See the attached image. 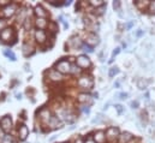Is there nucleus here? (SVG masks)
<instances>
[{
    "label": "nucleus",
    "mask_w": 155,
    "mask_h": 143,
    "mask_svg": "<svg viewBox=\"0 0 155 143\" xmlns=\"http://www.w3.org/2000/svg\"><path fill=\"white\" fill-rule=\"evenodd\" d=\"M77 85L81 89H84V90H90L94 85V81L91 78V76H87V75H83L81 76L77 79Z\"/></svg>",
    "instance_id": "f257e3e1"
},
{
    "label": "nucleus",
    "mask_w": 155,
    "mask_h": 143,
    "mask_svg": "<svg viewBox=\"0 0 155 143\" xmlns=\"http://www.w3.org/2000/svg\"><path fill=\"white\" fill-rule=\"evenodd\" d=\"M0 40L4 43H10V41H15L16 40V33L12 28H5L0 32Z\"/></svg>",
    "instance_id": "f03ea898"
},
{
    "label": "nucleus",
    "mask_w": 155,
    "mask_h": 143,
    "mask_svg": "<svg viewBox=\"0 0 155 143\" xmlns=\"http://www.w3.org/2000/svg\"><path fill=\"white\" fill-rule=\"evenodd\" d=\"M76 65L82 70H87L91 66V62L87 54H82V55L76 58Z\"/></svg>",
    "instance_id": "7ed1b4c3"
},
{
    "label": "nucleus",
    "mask_w": 155,
    "mask_h": 143,
    "mask_svg": "<svg viewBox=\"0 0 155 143\" xmlns=\"http://www.w3.org/2000/svg\"><path fill=\"white\" fill-rule=\"evenodd\" d=\"M55 70L58 72H60L61 75H64V73H70V71H71V64H70L69 60L61 59V60H59V62L55 64Z\"/></svg>",
    "instance_id": "20e7f679"
},
{
    "label": "nucleus",
    "mask_w": 155,
    "mask_h": 143,
    "mask_svg": "<svg viewBox=\"0 0 155 143\" xmlns=\"http://www.w3.org/2000/svg\"><path fill=\"white\" fill-rule=\"evenodd\" d=\"M105 135H106V141H110V142H114L118 140V137H119V129L116 128V126H110L107 130H106V132H105Z\"/></svg>",
    "instance_id": "39448f33"
},
{
    "label": "nucleus",
    "mask_w": 155,
    "mask_h": 143,
    "mask_svg": "<svg viewBox=\"0 0 155 143\" xmlns=\"http://www.w3.org/2000/svg\"><path fill=\"white\" fill-rule=\"evenodd\" d=\"M0 128H1V130L2 131H10L11 129H12V120H11V117L10 115H5V117H2L1 118V120H0Z\"/></svg>",
    "instance_id": "423d86ee"
},
{
    "label": "nucleus",
    "mask_w": 155,
    "mask_h": 143,
    "mask_svg": "<svg viewBox=\"0 0 155 143\" xmlns=\"http://www.w3.org/2000/svg\"><path fill=\"white\" fill-rule=\"evenodd\" d=\"M99 42H100V40H99V37H97L96 34H94V33H89V34L87 35V37H85V42H84V43L94 48V46L99 45Z\"/></svg>",
    "instance_id": "0eeeda50"
},
{
    "label": "nucleus",
    "mask_w": 155,
    "mask_h": 143,
    "mask_svg": "<svg viewBox=\"0 0 155 143\" xmlns=\"http://www.w3.org/2000/svg\"><path fill=\"white\" fill-rule=\"evenodd\" d=\"M18 136H19V140L21 141H25L27 140V137L29 136V129H28L27 125L21 124L18 126Z\"/></svg>",
    "instance_id": "6e6552de"
},
{
    "label": "nucleus",
    "mask_w": 155,
    "mask_h": 143,
    "mask_svg": "<svg viewBox=\"0 0 155 143\" xmlns=\"http://www.w3.org/2000/svg\"><path fill=\"white\" fill-rule=\"evenodd\" d=\"M39 117L43 123L48 124V121H49V120H51V118H52V114H51V112H49V109H48V108H41V109H40V112H39Z\"/></svg>",
    "instance_id": "1a4fd4ad"
},
{
    "label": "nucleus",
    "mask_w": 155,
    "mask_h": 143,
    "mask_svg": "<svg viewBox=\"0 0 155 143\" xmlns=\"http://www.w3.org/2000/svg\"><path fill=\"white\" fill-rule=\"evenodd\" d=\"M47 75H48L49 79H52V81H54V82H61V81L64 79V76H63L60 72L57 71L55 69L49 70V71L47 72Z\"/></svg>",
    "instance_id": "9d476101"
},
{
    "label": "nucleus",
    "mask_w": 155,
    "mask_h": 143,
    "mask_svg": "<svg viewBox=\"0 0 155 143\" xmlns=\"http://www.w3.org/2000/svg\"><path fill=\"white\" fill-rule=\"evenodd\" d=\"M82 45H83V42L79 40V37H76V36H72L70 40H69V46L70 47H72L74 49H81L82 48Z\"/></svg>",
    "instance_id": "9b49d317"
},
{
    "label": "nucleus",
    "mask_w": 155,
    "mask_h": 143,
    "mask_svg": "<svg viewBox=\"0 0 155 143\" xmlns=\"http://www.w3.org/2000/svg\"><path fill=\"white\" fill-rule=\"evenodd\" d=\"M35 38H36V41H38L39 45H43V43L47 41V34H46V32L38 29V30L35 32Z\"/></svg>",
    "instance_id": "f8f14e48"
},
{
    "label": "nucleus",
    "mask_w": 155,
    "mask_h": 143,
    "mask_svg": "<svg viewBox=\"0 0 155 143\" xmlns=\"http://www.w3.org/2000/svg\"><path fill=\"white\" fill-rule=\"evenodd\" d=\"M16 5H13V4H10V5H7L5 8H4V11H2V13H4V16L5 17H11V16H13L15 15V12H16Z\"/></svg>",
    "instance_id": "ddd939ff"
},
{
    "label": "nucleus",
    "mask_w": 155,
    "mask_h": 143,
    "mask_svg": "<svg viewBox=\"0 0 155 143\" xmlns=\"http://www.w3.org/2000/svg\"><path fill=\"white\" fill-rule=\"evenodd\" d=\"M93 140L95 141V143H106V135L105 131H96L94 134Z\"/></svg>",
    "instance_id": "4468645a"
},
{
    "label": "nucleus",
    "mask_w": 155,
    "mask_h": 143,
    "mask_svg": "<svg viewBox=\"0 0 155 143\" xmlns=\"http://www.w3.org/2000/svg\"><path fill=\"white\" fill-rule=\"evenodd\" d=\"M34 12H35V15L38 16V18H45V19H46V17L48 16V13L46 12V10H45L41 5H38V6L35 7V11H34Z\"/></svg>",
    "instance_id": "2eb2a0df"
},
{
    "label": "nucleus",
    "mask_w": 155,
    "mask_h": 143,
    "mask_svg": "<svg viewBox=\"0 0 155 143\" xmlns=\"http://www.w3.org/2000/svg\"><path fill=\"white\" fill-rule=\"evenodd\" d=\"M118 138H119L120 143H129L132 138H134V136H132L130 132H123V134L119 135Z\"/></svg>",
    "instance_id": "dca6fc26"
},
{
    "label": "nucleus",
    "mask_w": 155,
    "mask_h": 143,
    "mask_svg": "<svg viewBox=\"0 0 155 143\" xmlns=\"http://www.w3.org/2000/svg\"><path fill=\"white\" fill-rule=\"evenodd\" d=\"M150 82H152V81H148V79H146V78H140V79L137 81V88L141 89V90H144V89H147V87H148V84H149Z\"/></svg>",
    "instance_id": "f3484780"
},
{
    "label": "nucleus",
    "mask_w": 155,
    "mask_h": 143,
    "mask_svg": "<svg viewBox=\"0 0 155 143\" xmlns=\"http://www.w3.org/2000/svg\"><path fill=\"white\" fill-rule=\"evenodd\" d=\"M35 24H36V27L39 28V30H43L45 28H47L48 22H47V19H45V18H38V19L35 21Z\"/></svg>",
    "instance_id": "a211bd4d"
},
{
    "label": "nucleus",
    "mask_w": 155,
    "mask_h": 143,
    "mask_svg": "<svg viewBox=\"0 0 155 143\" xmlns=\"http://www.w3.org/2000/svg\"><path fill=\"white\" fill-rule=\"evenodd\" d=\"M22 52H23V54H24L25 57H29V55H31V54L34 53V49H33V47H31L30 45L24 43L23 47H22Z\"/></svg>",
    "instance_id": "6ab92c4d"
},
{
    "label": "nucleus",
    "mask_w": 155,
    "mask_h": 143,
    "mask_svg": "<svg viewBox=\"0 0 155 143\" xmlns=\"http://www.w3.org/2000/svg\"><path fill=\"white\" fill-rule=\"evenodd\" d=\"M77 101L81 104H87V102L90 101V95L87 94V93H82L77 96Z\"/></svg>",
    "instance_id": "aec40b11"
},
{
    "label": "nucleus",
    "mask_w": 155,
    "mask_h": 143,
    "mask_svg": "<svg viewBox=\"0 0 155 143\" xmlns=\"http://www.w3.org/2000/svg\"><path fill=\"white\" fill-rule=\"evenodd\" d=\"M48 124H49L52 128H60V125H61L60 119H59L58 117H54V115H52V118H51V120L48 121Z\"/></svg>",
    "instance_id": "412c9836"
},
{
    "label": "nucleus",
    "mask_w": 155,
    "mask_h": 143,
    "mask_svg": "<svg viewBox=\"0 0 155 143\" xmlns=\"http://www.w3.org/2000/svg\"><path fill=\"white\" fill-rule=\"evenodd\" d=\"M136 7L138 8V10H144L146 7H148L149 6V2L148 1H142V0H138V1H136Z\"/></svg>",
    "instance_id": "4be33fe9"
},
{
    "label": "nucleus",
    "mask_w": 155,
    "mask_h": 143,
    "mask_svg": "<svg viewBox=\"0 0 155 143\" xmlns=\"http://www.w3.org/2000/svg\"><path fill=\"white\" fill-rule=\"evenodd\" d=\"M89 5H91L94 7H101V6H105V1H102V0H91V1H89Z\"/></svg>",
    "instance_id": "5701e85b"
},
{
    "label": "nucleus",
    "mask_w": 155,
    "mask_h": 143,
    "mask_svg": "<svg viewBox=\"0 0 155 143\" xmlns=\"http://www.w3.org/2000/svg\"><path fill=\"white\" fill-rule=\"evenodd\" d=\"M4 54H5L11 62H16V55H15V53H13L12 51H8V49H7V51H4Z\"/></svg>",
    "instance_id": "b1692460"
},
{
    "label": "nucleus",
    "mask_w": 155,
    "mask_h": 143,
    "mask_svg": "<svg viewBox=\"0 0 155 143\" xmlns=\"http://www.w3.org/2000/svg\"><path fill=\"white\" fill-rule=\"evenodd\" d=\"M83 52H85V53H93L94 52V48L93 47H90V46H88V45H85V43H83L82 45V48H81Z\"/></svg>",
    "instance_id": "393cba45"
},
{
    "label": "nucleus",
    "mask_w": 155,
    "mask_h": 143,
    "mask_svg": "<svg viewBox=\"0 0 155 143\" xmlns=\"http://www.w3.org/2000/svg\"><path fill=\"white\" fill-rule=\"evenodd\" d=\"M2 143H17V142H16V140L11 135H5V137L2 140Z\"/></svg>",
    "instance_id": "a878e982"
},
{
    "label": "nucleus",
    "mask_w": 155,
    "mask_h": 143,
    "mask_svg": "<svg viewBox=\"0 0 155 143\" xmlns=\"http://www.w3.org/2000/svg\"><path fill=\"white\" fill-rule=\"evenodd\" d=\"M119 73V69L117 68V66H113V68H111L110 69V72H108V76L111 77V78H113L116 75H118Z\"/></svg>",
    "instance_id": "bb28decb"
},
{
    "label": "nucleus",
    "mask_w": 155,
    "mask_h": 143,
    "mask_svg": "<svg viewBox=\"0 0 155 143\" xmlns=\"http://www.w3.org/2000/svg\"><path fill=\"white\" fill-rule=\"evenodd\" d=\"M113 8L116 10L117 12L120 13V11H121V2L120 1H113Z\"/></svg>",
    "instance_id": "cd10ccee"
},
{
    "label": "nucleus",
    "mask_w": 155,
    "mask_h": 143,
    "mask_svg": "<svg viewBox=\"0 0 155 143\" xmlns=\"http://www.w3.org/2000/svg\"><path fill=\"white\" fill-rule=\"evenodd\" d=\"M127 96H129V94H127V93H124V91H121V93H118V94H117V98H118L119 100H126V99H127Z\"/></svg>",
    "instance_id": "c85d7f7f"
},
{
    "label": "nucleus",
    "mask_w": 155,
    "mask_h": 143,
    "mask_svg": "<svg viewBox=\"0 0 155 143\" xmlns=\"http://www.w3.org/2000/svg\"><path fill=\"white\" fill-rule=\"evenodd\" d=\"M130 107L132 108V109H137V108L140 107V101L138 100H132L130 102Z\"/></svg>",
    "instance_id": "c756f323"
},
{
    "label": "nucleus",
    "mask_w": 155,
    "mask_h": 143,
    "mask_svg": "<svg viewBox=\"0 0 155 143\" xmlns=\"http://www.w3.org/2000/svg\"><path fill=\"white\" fill-rule=\"evenodd\" d=\"M148 10L152 15H155V1H150L149 2V6H148Z\"/></svg>",
    "instance_id": "7c9ffc66"
},
{
    "label": "nucleus",
    "mask_w": 155,
    "mask_h": 143,
    "mask_svg": "<svg viewBox=\"0 0 155 143\" xmlns=\"http://www.w3.org/2000/svg\"><path fill=\"white\" fill-rule=\"evenodd\" d=\"M114 108H116L117 112H118L119 114H123V113H125V108L123 107L121 105H119V104H117V105H114Z\"/></svg>",
    "instance_id": "2f4dec72"
},
{
    "label": "nucleus",
    "mask_w": 155,
    "mask_h": 143,
    "mask_svg": "<svg viewBox=\"0 0 155 143\" xmlns=\"http://www.w3.org/2000/svg\"><path fill=\"white\" fill-rule=\"evenodd\" d=\"M48 28H51L52 30V33H57V30H58V28H57V23H54V22H52V23H48V25H47Z\"/></svg>",
    "instance_id": "473e14b6"
},
{
    "label": "nucleus",
    "mask_w": 155,
    "mask_h": 143,
    "mask_svg": "<svg viewBox=\"0 0 155 143\" xmlns=\"http://www.w3.org/2000/svg\"><path fill=\"white\" fill-rule=\"evenodd\" d=\"M143 35H144V30H142V29H138V30H136V33H135V37H136V38H140V37H142Z\"/></svg>",
    "instance_id": "72a5a7b5"
},
{
    "label": "nucleus",
    "mask_w": 155,
    "mask_h": 143,
    "mask_svg": "<svg viewBox=\"0 0 155 143\" xmlns=\"http://www.w3.org/2000/svg\"><path fill=\"white\" fill-rule=\"evenodd\" d=\"M119 53H120V47H117L116 49L113 51V54H112V58H111V60H110V63H112V62H113V58H114L116 55H118Z\"/></svg>",
    "instance_id": "f704fd0d"
},
{
    "label": "nucleus",
    "mask_w": 155,
    "mask_h": 143,
    "mask_svg": "<svg viewBox=\"0 0 155 143\" xmlns=\"http://www.w3.org/2000/svg\"><path fill=\"white\" fill-rule=\"evenodd\" d=\"M101 121H102V117H101V114H100V115H97L96 118H94V119L91 120V123H93V124H95V123H96V124H99V123H101Z\"/></svg>",
    "instance_id": "c9c22d12"
},
{
    "label": "nucleus",
    "mask_w": 155,
    "mask_h": 143,
    "mask_svg": "<svg viewBox=\"0 0 155 143\" xmlns=\"http://www.w3.org/2000/svg\"><path fill=\"white\" fill-rule=\"evenodd\" d=\"M135 25V21H132V22H129L126 25H125V28H126V30H130L132 27Z\"/></svg>",
    "instance_id": "e433bc0d"
},
{
    "label": "nucleus",
    "mask_w": 155,
    "mask_h": 143,
    "mask_svg": "<svg viewBox=\"0 0 155 143\" xmlns=\"http://www.w3.org/2000/svg\"><path fill=\"white\" fill-rule=\"evenodd\" d=\"M82 111H83L84 113H89V112H90V107H89V106H84V108H83Z\"/></svg>",
    "instance_id": "4c0bfd02"
},
{
    "label": "nucleus",
    "mask_w": 155,
    "mask_h": 143,
    "mask_svg": "<svg viewBox=\"0 0 155 143\" xmlns=\"http://www.w3.org/2000/svg\"><path fill=\"white\" fill-rule=\"evenodd\" d=\"M84 143H95V141L93 140V137H88V138H87V141H85Z\"/></svg>",
    "instance_id": "58836bf2"
},
{
    "label": "nucleus",
    "mask_w": 155,
    "mask_h": 143,
    "mask_svg": "<svg viewBox=\"0 0 155 143\" xmlns=\"http://www.w3.org/2000/svg\"><path fill=\"white\" fill-rule=\"evenodd\" d=\"M0 5H10V1H7V0H2V1H0Z\"/></svg>",
    "instance_id": "ea45409f"
},
{
    "label": "nucleus",
    "mask_w": 155,
    "mask_h": 143,
    "mask_svg": "<svg viewBox=\"0 0 155 143\" xmlns=\"http://www.w3.org/2000/svg\"><path fill=\"white\" fill-rule=\"evenodd\" d=\"M4 137H5L4 131H2V130H1V128H0V141H1V140H4Z\"/></svg>",
    "instance_id": "a19ab883"
},
{
    "label": "nucleus",
    "mask_w": 155,
    "mask_h": 143,
    "mask_svg": "<svg viewBox=\"0 0 155 143\" xmlns=\"http://www.w3.org/2000/svg\"><path fill=\"white\" fill-rule=\"evenodd\" d=\"M75 143H83V140H82V138L79 137V138H78V140H77V141H76Z\"/></svg>",
    "instance_id": "79ce46f5"
},
{
    "label": "nucleus",
    "mask_w": 155,
    "mask_h": 143,
    "mask_svg": "<svg viewBox=\"0 0 155 143\" xmlns=\"http://www.w3.org/2000/svg\"><path fill=\"white\" fill-rule=\"evenodd\" d=\"M70 4H71V1H65V2H64V5H66V6H69Z\"/></svg>",
    "instance_id": "37998d69"
},
{
    "label": "nucleus",
    "mask_w": 155,
    "mask_h": 143,
    "mask_svg": "<svg viewBox=\"0 0 155 143\" xmlns=\"http://www.w3.org/2000/svg\"><path fill=\"white\" fill-rule=\"evenodd\" d=\"M17 99L21 100V99H22V94H17Z\"/></svg>",
    "instance_id": "c03bdc74"
},
{
    "label": "nucleus",
    "mask_w": 155,
    "mask_h": 143,
    "mask_svg": "<svg viewBox=\"0 0 155 143\" xmlns=\"http://www.w3.org/2000/svg\"><path fill=\"white\" fill-rule=\"evenodd\" d=\"M119 85H120L119 82H116V83H114V87H117V88H119Z\"/></svg>",
    "instance_id": "a18cd8bd"
}]
</instances>
